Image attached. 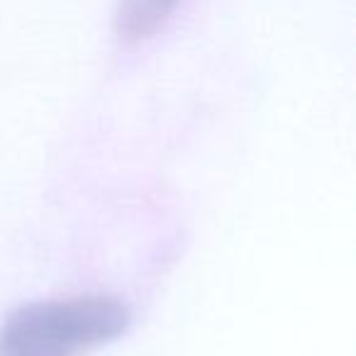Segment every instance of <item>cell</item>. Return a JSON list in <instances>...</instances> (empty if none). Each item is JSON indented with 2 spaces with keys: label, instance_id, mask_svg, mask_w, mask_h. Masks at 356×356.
<instances>
[{
  "label": "cell",
  "instance_id": "cell-1",
  "mask_svg": "<svg viewBox=\"0 0 356 356\" xmlns=\"http://www.w3.org/2000/svg\"><path fill=\"white\" fill-rule=\"evenodd\" d=\"M127 307L88 296L27 305L0 332V356H74L127 330Z\"/></svg>",
  "mask_w": 356,
  "mask_h": 356
},
{
  "label": "cell",
  "instance_id": "cell-2",
  "mask_svg": "<svg viewBox=\"0 0 356 356\" xmlns=\"http://www.w3.org/2000/svg\"><path fill=\"white\" fill-rule=\"evenodd\" d=\"M181 0H120L115 27L124 42L149 40L171 17Z\"/></svg>",
  "mask_w": 356,
  "mask_h": 356
}]
</instances>
